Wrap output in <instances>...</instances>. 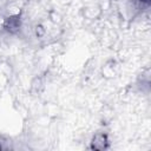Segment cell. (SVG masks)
Segmentation results:
<instances>
[{
  "instance_id": "obj_1",
  "label": "cell",
  "mask_w": 151,
  "mask_h": 151,
  "mask_svg": "<svg viewBox=\"0 0 151 151\" xmlns=\"http://www.w3.org/2000/svg\"><path fill=\"white\" fill-rule=\"evenodd\" d=\"M109 147V138L107 134L104 132H98L93 136L91 142L92 150H105Z\"/></svg>"
},
{
  "instance_id": "obj_2",
  "label": "cell",
  "mask_w": 151,
  "mask_h": 151,
  "mask_svg": "<svg viewBox=\"0 0 151 151\" xmlns=\"http://www.w3.org/2000/svg\"><path fill=\"white\" fill-rule=\"evenodd\" d=\"M4 28L9 33H15L21 27V20L19 15H11L4 21Z\"/></svg>"
}]
</instances>
